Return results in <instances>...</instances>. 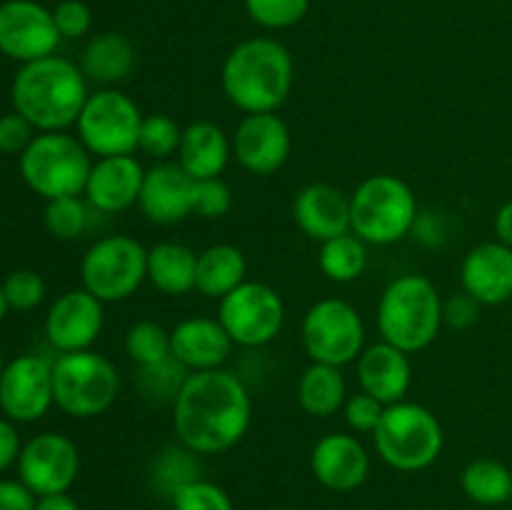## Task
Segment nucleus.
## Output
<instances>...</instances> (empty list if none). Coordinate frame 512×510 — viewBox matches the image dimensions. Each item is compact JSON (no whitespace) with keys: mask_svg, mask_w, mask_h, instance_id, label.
I'll use <instances>...</instances> for the list:
<instances>
[{"mask_svg":"<svg viewBox=\"0 0 512 510\" xmlns=\"http://www.w3.org/2000/svg\"><path fill=\"white\" fill-rule=\"evenodd\" d=\"M418 218V198L398 175H370L350 195V230L368 245L400 243Z\"/></svg>","mask_w":512,"mask_h":510,"instance_id":"39448f33","label":"nucleus"},{"mask_svg":"<svg viewBox=\"0 0 512 510\" xmlns=\"http://www.w3.org/2000/svg\"><path fill=\"white\" fill-rule=\"evenodd\" d=\"M233 158L253 175H273L288 163L293 135L278 113H250L235 125Z\"/></svg>","mask_w":512,"mask_h":510,"instance_id":"dca6fc26","label":"nucleus"},{"mask_svg":"<svg viewBox=\"0 0 512 510\" xmlns=\"http://www.w3.org/2000/svg\"><path fill=\"white\" fill-rule=\"evenodd\" d=\"M510 325H512V315H510Z\"/></svg>","mask_w":512,"mask_h":510,"instance_id":"864d4df0","label":"nucleus"},{"mask_svg":"<svg viewBox=\"0 0 512 510\" xmlns=\"http://www.w3.org/2000/svg\"><path fill=\"white\" fill-rule=\"evenodd\" d=\"M375 320L380 340L408 355L420 353L435 343L443 328V298L425 275H398L385 285Z\"/></svg>","mask_w":512,"mask_h":510,"instance_id":"20e7f679","label":"nucleus"},{"mask_svg":"<svg viewBox=\"0 0 512 510\" xmlns=\"http://www.w3.org/2000/svg\"><path fill=\"white\" fill-rule=\"evenodd\" d=\"M60 33L53 10L35 0H5L0 5V53L20 63L55 55Z\"/></svg>","mask_w":512,"mask_h":510,"instance_id":"4468645a","label":"nucleus"},{"mask_svg":"<svg viewBox=\"0 0 512 510\" xmlns=\"http://www.w3.org/2000/svg\"><path fill=\"white\" fill-rule=\"evenodd\" d=\"M495 235H498L500 243L510 245L512 248V198L505 200L503 205H500V210L495 213Z\"/></svg>","mask_w":512,"mask_h":510,"instance_id":"de8ad7c7","label":"nucleus"},{"mask_svg":"<svg viewBox=\"0 0 512 510\" xmlns=\"http://www.w3.org/2000/svg\"><path fill=\"white\" fill-rule=\"evenodd\" d=\"M125 353H128V358L138 368H150V365H158L163 360L173 358L170 330L153 323V320H138L125 333Z\"/></svg>","mask_w":512,"mask_h":510,"instance_id":"2f4dec72","label":"nucleus"},{"mask_svg":"<svg viewBox=\"0 0 512 510\" xmlns=\"http://www.w3.org/2000/svg\"><path fill=\"white\" fill-rule=\"evenodd\" d=\"M185 378H188V370L175 358L163 360L158 365H150V368H140V385H143L145 395H153V398L160 395L163 400H175Z\"/></svg>","mask_w":512,"mask_h":510,"instance_id":"ea45409f","label":"nucleus"},{"mask_svg":"<svg viewBox=\"0 0 512 510\" xmlns=\"http://www.w3.org/2000/svg\"><path fill=\"white\" fill-rule=\"evenodd\" d=\"M38 495L23 480H0V510H35Z\"/></svg>","mask_w":512,"mask_h":510,"instance_id":"a18cd8bd","label":"nucleus"},{"mask_svg":"<svg viewBox=\"0 0 512 510\" xmlns=\"http://www.w3.org/2000/svg\"><path fill=\"white\" fill-rule=\"evenodd\" d=\"M80 280L100 303L128 300L148 280V248L133 235H105L85 250Z\"/></svg>","mask_w":512,"mask_h":510,"instance_id":"1a4fd4ad","label":"nucleus"},{"mask_svg":"<svg viewBox=\"0 0 512 510\" xmlns=\"http://www.w3.org/2000/svg\"><path fill=\"white\" fill-rule=\"evenodd\" d=\"M88 203L78 195L55 198L45 203L43 223L48 233L58 240H78L88 230Z\"/></svg>","mask_w":512,"mask_h":510,"instance_id":"72a5a7b5","label":"nucleus"},{"mask_svg":"<svg viewBox=\"0 0 512 510\" xmlns=\"http://www.w3.org/2000/svg\"><path fill=\"white\" fill-rule=\"evenodd\" d=\"M460 488L473 503L495 508L512 500V470L493 458H478L460 473Z\"/></svg>","mask_w":512,"mask_h":510,"instance_id":"c756f323","label":"nucleus"},{"mask_svg":"<svg viewBox=\"0 0 512 510\" xmlns=\"http://www.w3.org/2000/svg\"><path fill=\"white\" fill-rule=\"evenodd\" d=\"M195 180L178 163H155L145 170L138 205L145 218L155 225L183 223L193 215Z\"/></svg>","mask_w":512,"mask_h":510,"instance_id":"aec40b11","label":"nucleus"},{"mask_svg":"<svg viewBox=\"0 0 512 510\" xmlns=\"http://www.w3.org/2000/svg\"><path fill=\"white\" fill-rule=\"evenodd\" d=\"M480 308H483V305H480L473 295L460 290V293L443 300V325H448V328L453 330L473 328L480 318Z\"/></svg>","mask_w":512,"mask_h":510,"instance_id":"c03bdc74","label":"nucleus"},{"mask_svg":"<svg viewBox=\"0 0 512 510\" xmlns=\"http://www.w3.org/2000/svg\"><path fill=\"white\" fill-rule=\"evenodd\" d=\"M373 443L385 465L400 473H420L443 453L445 430L433 410L400 400L385 405L383 418L373 433Z\"/></svg>","mask_w":512,"mask_h":510,"instance_id":"423d86ee","label":"nucleus"},{"mask_svg":"<svg viewBox=\"0 0 512 510\" xmlns=\"http://www.w3.org/2000/svg\"><path fill=\"white\" fill-rule=\"evenodd\" d=\"M300 338L310 363H355L365 350V323L360 310L343 298H323L303 315Z\"/></svg>","mask_w":512,"mask_h":510,"instance_id":"9b49d317","label":"nucleus"},{"mask_svg":"<svg viewBox=\"0 0 512 510\" xmlns=\"http://www.w3.org/2000/svg\"><path fill=\"white\" fill-rule=\"evenodd\" d=\"M20 450H23V443H20V435L15 430L13 420L0 418V473L18 465Z\"/></svg>","mask_w":512,"mask_h":510,"instance_id":"49530a36","label":"nucleus"},{"mask_svg":"<svg viewBox=\"0 0 512 510\" xmlns=\"http://www.w3.org/2000/svg\"><path fill=\"white\" fill-rule=\"evenodd\" d=\"M170 503H173V510H233V498L228 495V490L205 478L185 483L170 498Z\"/></svg>","mask_w":512,"mask_h":510,"instance_id":"e433bc0d","label":"nucleus"},{"mask_svg":"<svg viewBox=\"0 0 512 510\" xmlns=\"http://www.w3.org/2000/svg\"><path fill=\"white\" fill-rule=\"evenodd\" d=\"M8 300H5V293H3V285H0V320L5 318V313H8Z\"/></svg>","mask_w":512,"mask_h":510,"instance_id":"8fccbe9b","label":"nucleus"},{"mask_svg":"<svg viewBox=\"0 0 512 510\" xmlns=\"http://www.w3.org/2000/svg\"><path fill=\"white\" fill-rule=\"evenodd\" d=\"M35 138V128L20 113L0 115V153H23Z\"/></svg>","mask_w":512,"mask_h":510,"instance_id":"37998d69","label":"nucleus"},{"mask_svg":"<svg viewBox=\"0 0 512 510\" xmlns=\"http://www.w3.org/2000/svg\"><path fill=\"white\" fill-rule=\"evenodd\" d=\"M143 180L145 168L135 155H110L95 160L83 195L98 213H123L138 205Z\"/></svg>","mask_w":512,"mask_h":510,"instance_id":"6ab92c4d","label":"nucleus"},{"mask_svg":"<svg viewBox=\"0 0 512 510\" xmlns=\"http://www.w3.org/2000/svg\"><path fill=\"white\" fill-rule=\"evenodd\" d=\"M218 320L235 345L263 348L283 330L285 303L273 285L245 280L233 293L218 300Z\"/></svg>","mask_w":512,"mask_h":510,"instance_id":"f8f14e48","label":"nucleus"},{"mask_svg":"<svg viewBox=\"0 0 512 510\" xmlns=\"http://www.w3.org/2000/svg\"><path fill=\"white\" fill-rule=\"evenodd\" d=\"M120 395V373L95 350L60 353L53 363V398L65 415L78 420L108 413Z\"/></svg>","mask_w":512,"mask_h":510,"instance_id":"6e6552de","label":"nucleus"},{"mask_svg":"<svg viewBox=\"0 0 512 510\" xmlns=\"http://www.w3.org/2000/svg\"><path fill=\"white\" fill-rule=\"evenodd\" d=\"M355 363H358V383L363 393L373 395L383 405L405 400L413 383V363L405 350L380 340L368 345Z\"/></svg>","mask_w":512,"mask_h":510,"instance_id":"b1692460","label":"nucleus"},{"mask_svg":"<svg viewBox=\"0 0 512 510\" xmlns=\"http://www.w3.org/2000/svg\"><path fill=\"white\" fill-rule=\"evenodd\" d=\"M13 108L40 133H60L78 123V115L88 100V80L83 70L70 60L48 58L25 63L15 73Z\"/></svg>","mask_w":512,"mask_h":510,"instance_id":"7ed1b4c3","label":"nucleus"},{"mask_svg":"<svg viewBox=\"0 0 512 510\" xmlns=\"http://www.w3.org/2000/svg\"><path fill=\"white\" fill-rule=\"evenodd\" d=\"M293 220L315 243L350 233V195L330 183L305 185L293 200Z\"/></svg>","mask_w":512,"mask_h":510,"instance_id":"5701e85b","label":"nucleus"},{"mask_svg":"<svg viewBox=\"0 0 512 510\" xmlns=\"http://www.w3.org/2000/svg\"><path fill=\"white\" fill-rule=\"evenodd\" d=\"M105 303L85 288L68 290L50 305L45 315V338L58 353L90 350L105 325Z\"/></svg>","mask_w":512,"mask_h":510,"instance_id":"f3484780","label":"nucleus"},{"mask_svg":"<svg viewBox=\"0 0 512 510\" xmlns=\"http://www.w3.org/2000/svg\"><path fill=\"white\" fill-rule=\"evenodd\" d=\"M248 280V260L230 243H215L198 253L195 290L210 300H223Z\"/></svg>","mask_w":512,"mask_h":510,"instance_id":"bb28decb","label":"nucleus"},{"mask_svg":"<svg viewBox=\"0 0 512 510\" xmlns=\"http://www.w3.org/2000/svg\"><path fill=\"white\" fill-rule=\"evenodd\" d=\"M135 68V48L125 35L100 33L88 40L80 55V70L88 83L115 88L130 78Z\"/></svg>","mask_w":512,"mask_h":510,"instance_id":"a878e982","label":"nucleus"},{"mask_svg":"<svg viewBox=\"0 0 512 510\" xmlns=\"http://www.w3.org/2000/svg\"><path fill=\"white\" fill-rule=\"evenodd\" d=\"M35 510H80V505L70 493H55L38 498Z\"/></svg>","mask_w":512,"mask_h":510,"instance_id":"09e8293b","label":"nucleus"},{"mask_svg":"<svg viewBox=\"0 0 512 510\" xmlns=\"http://www.w3.org/2000/svg\"><path fill=\"white\" fill-rule=\"evenodd\" d=\"M3 368H5V363H3V350H0V375H3Z\"/></svg>","mask_w":512,"mask_h":510,"instance_id":"3c124183","label":"nucleus"},{"mask_svg":"<svg viewBox=\"0 0 512 510\" xmlns=\"http://www.w3.org/2000/svg\"><path fill=\"white\" fill-rule=\"evenodd\" d=\"M180 140H183V128L170 115L153 113L145 115L143 125H140L138 150L148 158L158 160V163H165L173 155H178Z\"/></svg>","mask_w":512,"mask_h":510,"instance_id":"473e14b6","label":"nucleus"},{"mask_svg":"<svg viewBox=\"0 0 512 510\" xmlns=\"http://www.w3.org/2000/svg\"><path fill=\"white\" fill-rule=\"evenodd\" d=\"M145 115L138 103L118 88H100L88 95L78 115V140L95 158L133 155L138 150Z\"/></svg>","mask_w":512,"mask_h":510,"instance_id":"9d476101","label":"nucleus"},{"mask_svg":"<svg viewBox=\"0 0 512 510\" xmlns=\"http://www.w3.org/2000/svg\"><path fill=\"white\" fill-rule=\"evenodd\" d=\"M198 253L183 243H165L148 248V283L163 295H188L195 290Z\"/></svg>","mask_w":512,"mask_h":510,"instance_id":"cd10ccee","label":"nucleus"},{"mask_svg":"<svg viewBox=\"0 0 512 510\" xmlns=\"http://www.w3.org/2000/svg\"><path fill=\"white\" fill-rule=\"evenodd\" d=\"M200 478L198 468H195V453L185 445L180 448H168L158 458L153 468V483L163 490L168 498H173L185 483Z\"/></svg>","mask_w":512,"mask_h":510,"instance_id":"f704fd0d","label":"nucleus"},{"mask_svg":"<svg viewBox=\"0 0 512 510\" xmlns=\"http://www.w3.org/2000/svg\"><path fill=\"white\" fill-rule=\"evenodd\" d=\"M253 400L243 380L228 368L188 373L173 400V430L195 455H218L245 438Z\"/></svg>","mask_w":512,"mask_h":510,"instance_id":"f257e3e1","label":"nucleus"},{"mask_svg":"<svg viewBox=\"0 0 512 510\" xmlns=\"http://www.w3.org/2000/svg\"><path fill=\"white\" fill-rule=\"evenodd\" d=\"M53 20L60 38L75 40L88 33L90 25H93V13L83 0H63V3L55 5Z\"/></svg>","mask_w":512,"mask_h":510,"instance_id":"79ce46f5","label":"nucleus"},{"mask_svg":"<svg viewBox=\"0 0 512 510\" xmlns=\"http://www.w3.org/2000/svg\"><path fill=\"white\" fill-rule=\"evenodd\" d=\"M510 510H512V500H510Z\"/></svg>","mask_w":512,"mask_h":510,"instance_id":"5fc2aeb1","label":"nucleus"},{"mask_svg":"<svg viewBox=\"0 0 512 510\" xmlns=\"http://www.w3.org/2000/svg\"><path fill=\"white\" fill-rule=\"evenodd\" d=\"M460 285L480 305H503L512 300V248L488 240L470 250L460 265Z\"/></svg>","mask_w":512,"mask_h":510,"instance_id":"412c9836","label":"nucleus"},{"mask_svg":"<svg viewBox=\"0 0 512 510\" xmlns=\"http://www.w3.org/2000/svg\"><path fill=\"white\" fill-rule=\"evenodd\" d=\"M293 83V55L273 38L238 43L228 53L220 73L225 98L245 115L278 113L293 93Z\"/></svg>","mask_w":512,"mask_h":510,"instance_id":"f03ea898","label":"nucleus"},{"mask_svg":"<svg viewBox=\"0 0 512 510\" xmlns=\"http://www.w3.org/2000/svg\"><path fill=\"white\" fill-rule=\"evenodd\" d=\"M310 473L333 493H353L368 480L370 455L350 433H328L310 450Z\"/></svg>","mask_w":512,"mask_h":510,"instance_id":"a211bd4d","label":"nucleus"},{"mask_svg":"<svg viewBox=\"0 0 512 510\" xmlns=\"http://www.w3.org/2000/svg\"><path fill=\"white\" fill-rule=\"evenodd\" d=\"M318 268L333 283H353L368 268V243L360 240L353 230L325 240L318 250Z\"/></svg>","mask_w":512,"mask_h":510,"instance_id":"7c9ffc66","label":"nucleus"},{"mask_svg":"<svg viewBox=\"0 0 512 510\" xmlns=\"http://www.w3.org/2000/svg\"><path fill=\"white\" fill-rule=\"evenodd\" d=\"M55 405L53 363L40 355H18L0 375V410L13 423H35Z\"/></svg>","mask_w":512,"mask_h":510,"instance_id":"2eb2a0df","label":"nucleus"},{"mask_svg":"<svg viewBox=\"0 0 512 510\" xmlns=\"http://www.w3.org/2000/svg\"><path fill=\"white\" fill-rule=\"evenodd\" d=\"M308 8L310 0H245L250 20L268 30L293 28L308 15Z\"/></svg>","mask_w":512,"mask_h":510,"instance_id":"c9c22d12","label":"nucleus"},{"mask_svg":"<svg viewBox=\"0 0 512 510\" xmlns=\"http://www.w3.org/2000/svg\"><path fill=\"white\" fill-rule=\"evenodd\" d=\"M45 280L38 270H13V273L5 278L3 293L5 300L13 310H33L38 308L45 300Z\"/></svg>","mask_w":512,"mask_h":510,"instance_id":"4c0bfd02","label":"nucleus"},{"mask_svg":"<svg viewBox=\"0 0 512 510\" xmlns=\"http://www.w3.org/2000/svg\"><path fill=\"white\" fill-rule=\"evenodd\" d=\"M348 395V383L338 365L310 363L298 380V405L313 418L340 413Z\"/></svg>","mask_w":512,"mask_h":510,"instance_id":"c85d7f7f","label":"nucleus"},{"mask_svg":"<svg viewBox=\"0 0 512 510\" xmlns=\"http://www.w3.org/2000/svg\"><path fill=\"white\" fill-rule=\"evenodd\" d=\"M80 473L78 445L60 433H38L23 445L18 458V478L38 498L68 493Z\"/></svg>","mask_w":512,"mask_h":510,"instance_id":"ddd939ff","label":"nucleus"},{"mask_svg":"<svg viewBox=\"0 0 512 510\" xmlns=\"http://www.w3.org/2000/svg\"><path fill=\"white\" fill-rule=\"evenodd\" d=\"M230 208H233V190L228 188L223 178L195 180L193 215L205 220H218L228 215Z\"/></svg>","mask_w":512,"mask_h":510,"instance_id":"58836bf2","label":"nucleus"},{"mask_svg":"<svg viewBox=\"0 0 512 510\" xmlns=\"http://www.w3.org/2000/svg\"><path fill=\"white\" fill-rule=\"evenodd\" d=\"M170 348H173V358L188 373H200V370L223 368L235 343L218 318L195 315V318L180 320L170 330Z\"/></svg>","mask_w":512,"mask_h":510,"instance_id":"4be33fe9","label":"nucleus"},{"mask_svg":"<svg viewBox=\"0 0 512 510\" xmlns=\"http://www.w3.org/2000/svg\"><path fill=\"white\" fill-rule=\"evenodd\" d=\"M268 510H285V508H268Z\"/></svg>","mask_w":512,"mask_h":510,"instance_id":"603ef678","label":"nucleus"},{"mask_svg":"<svg viewBox=\"0 0 512 510\" xmlns=\"http://www.w3.org/2000/svg\"><path fill=\"white\" fill-rule=\"evenodd\" d=\"M175 158L193 180L220 178L233 158V143L218 123L195 120L183 128V140Z\"/></svg>","mask_w":512,"mask_h":510,"instance_id":"393cba45","label":"nucleus"},{"mask_svg":"<svg viewBox=\"0 0 512 510\" xmlns=\"http://www.w3.org/2000/svg\"><path fill=\"white\" fill-rule=\"evenodd\" d=\"M383 413H385V405L380 403V400H375L373 395L363 393V390L348 395V400H345L343 405V418L353 433L373 435L375 428H378L380 418H383Z\"/></svg>","mask_w":512,"mask_h":510,"instance_id":"a19ab883","label":"nucleus"},{"mask_svg":"<svg viewBox=\"0 0 512 510\" xmlns=\"http://www.w3.org/2000/svg\"><path fill=\"white\" fill-rule=\"evenodd\" d=\"M90 160L88 148L78 140V135L40 133L33 143L20 153V175L25 185L35 195L48 200L83 195L88 183Z\"/></svg>","mask_w":512,"mask_h":510,"instance_id":"0eeeda50","label":"nucleus"}]
</instances>
